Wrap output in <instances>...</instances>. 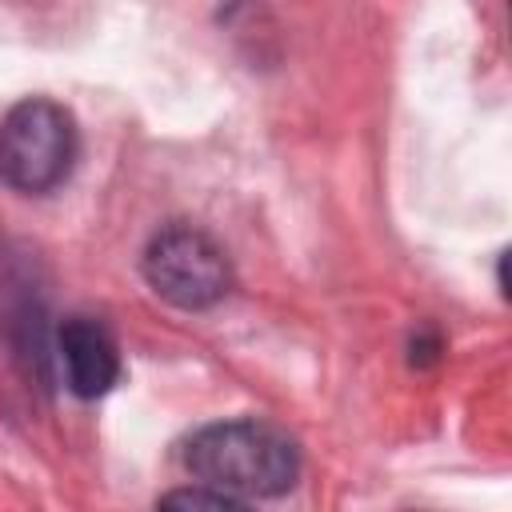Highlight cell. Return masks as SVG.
<instances>
[{"label": "cell", "mask_w": 512, "mask_h": 512, "mask_svg": "<svg viewBox=\"0 0 512 512\" xmlns=\"http://www.w3.org/2000/svg\"><path fill=\"white\" fill-rule=\"evenodd\" d=\"M184 468L196 484L220 488L236 500L284 496L300 476V452L288 432L264 420H220L184 444Z\"/></svg>", "instance_id": "6da1fadb"}, {"label": "cell", "mask_w": 512, "mask_h": 512, "mask_svg": "<svg viewBox=\"0 0 512 512\" xmlns=\"http://www.w3.org/2000/svg\"><path fill=\"white\" fill-rule=\"evenodd\" d=\"M80 132L64 104L28 96L0 120V184L24 196L60 188L76 164Z\"/></svg>", "instance_id": "7a4b0ae2"}, {"label": "cell", "mask_w": 512, "mask_h": 512, "mask_svg": "<svg viewBox=\"0 0 512 512\" xmlns=\"http://www.w3.org/2000/svg\"><path fill=\"white\" fill-rule=\"evenodd\" d=\"M140 268H144L148 288L184 312L212 308L232 288V268H228L224 248L204 228H192V224L160 228L148 240Z\"/></svg>", "instance_id": "3957f363"}, {"label": "cell", "mask_w": 512, "mask_h": 512, "mask_svg": "<svg viewBox=\"0 0 512 512\" xmlns=\"http://www.w3.org/2000/svg\"><path fill=\"white\" fill-rule=\"evenodd\" d=\"M60 360L68 388L84 400L104 396L120 380V348L104 320L96 316H68L60 324Z\"/></svg>", "instance_id": "277c9868"}, {"label": "cell", "mask_w": 512, "mask_h": 512, "mask_svg": "<svg viewBox=\"0 0 512 512\" xmlns=\"http://www.w3.org/2000/svg\"><path fill=\"white\" fill-rule=\"evenodd\" d=\"M160 504H164V508H208V512H232V508H244V500H236V496H228V492H220V488H208V484L168 492V496H160Z\"/></svg>", "instance_id": "5b68a950"}]
</instances>
